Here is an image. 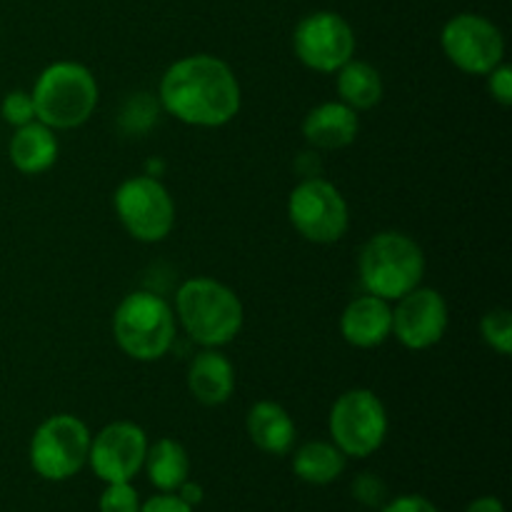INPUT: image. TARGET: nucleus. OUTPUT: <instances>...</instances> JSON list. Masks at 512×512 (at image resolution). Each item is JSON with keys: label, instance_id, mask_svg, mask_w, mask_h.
I'll return each instance as SVG.
<instances>
[{"label": "nucleus", "instance_id": "f257e3e1", "mask_svg": "<svg viewBox=\"0 0 512 512\" xmlns=\"http://www.w3.org/2000/svg\"><path fill=\"white\" fill-rule=\"evenodd\" d=\"M160 105L180 123L220 128L240 113L243 93L233 68L215 55H188L160 78Z\"/></svg>", "mask_w": 512, "mask_h": 512}, {"label": "nucleus", "instance_id": "f03ea898", "mask_svg": "<svg viewBox=\"0 0 512 512\" xmlns=\"http://www.w3.org/2000/svg\"><path fill=\"white\" fill-rule=\"evenodd\" d=\"M175 315L203 348H223L243 328V303L233 288L213 278H190L175 293Z\"/></svg>", "mask_w": 512, "mask_h": 512}, {"label": "nucleus", "instance_id": "7ed1b4c3", "mask_svg": "<svg viewBox=\"0 0 512 512\" xmlns=\"http://www.w3.org/2000/svg\"><path fill=\"white\" fill-rule=\"evenodd\" d=\"M30 98L35 120L53 130H73L93 118L100 90L98 80L85 65L58 60L38 75Z\"/></svg>", "mask_w": 512, "mask_h": 512}, {"label": "nucleus", "instance_id": "20e7f679", "mask_svg": "<svg viewBox=\"0 0 512 512\" xmlns=\"http://www.w3.org/2000/svg\"><path fill=\"white\" fill-rule=\"evenodd\" d=\"M358 270L365 293L390 303L418 288L425 275V253L410 235L388 230L363 245Z\"/></svg>", "mask_w": 512, "mask_h": 512}, {"label": "nucleus", "instance_id": "39448f33", "mask_svg": "<svg viewBox=\"0 0 512 512\" xmlns=\"http://www.w3.org/2000/svg\"><path fill=\"white\" fill-rule=\"evenodd\" d=\"M113 335L128 358L140 363L160 360L175 343L173 308L150 290H135L115 308Z\"/></svg>", "mask_w": 512, "mask_h": 512}, {"label": "nucleus", "instance_id": "423d86ee", "mask_svg": "<svg viewBox=\"0 0 512 512\" xmlns=\"http://www.w3.org/2000/svg\"><path fill=\"white\" fill-rule=\"evenodd\" d=\"M328 428L345 458H368L388 438V410L373 390L353 388L333 403Z\"/></svg>", "mask_w": 512, "mask_h": 512}, {"label": "nucleus", "instance_id": "0eeeda50", "mask_svg": "<svg viewBox=\"0 0 512 512\" xmlns=\"http://www.w3.org/2000/svg\"><path fill=\"white\" fill-rule=\"evenodd\" d=\"M88 425L68 413L50 415L38 425L30 440V465L50 483H63L88 465L90 453Z\"/></svg>", "mask_w": 512, "mask_h": 512}, {"label": "nucleus", "instance_id": "6e6552de", "mask_svg": "<svg viewBox=\"0 0 512 512\" xmlns=\"http://www.w3.org/2000/svg\"><path fill=\"white\" fill-rule=\"evenodd\" d=\"M113 205L120 225L140 243H160L175 225L173 195L153 175H133L123 180L115 190Z\"/></svg>", "mask_w": 512, "mask_h": 512}, {"label": "nucleus", "instance_id": "1a4fd4ad", "mask_svg": "<svg viewBox=\"0 0 512 512\" xmlns=\"http://www.w3.org/2000/svg\"><path fill=\"white\" fill-rule=\"evenodd\" d=\"M288 218L310 243H338L350 228V208L338 188L328 180L305 178L288 198Z\"/></svg>", "mask_w": 512, "mask_h": 512}, {"label": "nucleus", "instance_id": "9d476101", "mask_svg": "<svg viewBox=\"0 0 512 512\" xmlns=\"http://www.w3.org/2000/svg\"><path fill=\"white\" fill-rule=\"evenodd\" d=\"M440 45L450 63L468 75H488L505 58V38L493 20L460 13L443 25Z\"/></svg>", "mask_w": 512, "mask_h": 512}, {"label": "nucleus", "instance_id": "9b49d317", "mask_svg": "<svg viewBox=\"0 0 512 512\" xmlns=\"http://www.w3.org/2000/svg\"><path fill=\"white\" fill-rule=\"evenodd\" d=\"M293 50L305 68L315 73H338L353 60L355 33L343 15L318 10L295 25Z\"/></svg>", "mask_w": 512, "mask_h": 512}, {"label": "nucleus", "instance_id": "f8f14e48", "mask_svg": "<svg viewBox=\"0 0 512 512\" xmlns=\"http://www.w3.org/2000/svg\"><path fill=\"white\" fill-rule=\"evenodd\" d=\"M148 435L130 420L110 423L90 440L88 465L103 483H130L143 470Z\"/></svg>", "mask_w": 512, "mask_h": 512}, {"label": "nucleus", "instance_id": "ddd939ff", "mask_svg": "<svg viewBox=\"0 0 512 512\" xmlns=\"http://www.w3.org/2000/svg\"><path fill=\"white\" fill-rule=\"evenodd\" d=\"M393 308V335L408 350H428L443 340L450 313L443 295L433 288H415Z\"/></svg>", "mask_w": 512, "mask_h": 512}, {"label": "nucleus", "instance_id": "4468645a", "mask_svg": "<svg viewBox=\"0 0 512 512\" xmlns=\"http://www.w3.org/2000/svg\"><path fill=\"white\" fill-rule=\"evenodd\" d=\"M340 333L353 348H378L393 335V308L378 295H360L345 305L340 315Z\"/></svg>", "mask_w": 512, "mask_h": 512}, {"label": "nucleus", "instance_id": "2eb2a0df", "mask_svg": "<svg viewBox=\"0 0 512 512\" xmlns=\"http://www.w3.org/2000/svg\"><path fill=\"white\" fill-rule=\"evenodd\" d=\"M188 390L200 405L228 403L235 390V368L220 348H203L188 368Z\"/></svg>", "mask_w": 512, "mask_h": 512}, {"label": "nucleus", "instance_id": "dca6fc26", "mask_svg": "<svg viewBox=\"0 0 512 512\" xmlns=\"http://www.w3.org/2000/svg\"><path fill=\"white\" fill-rule=\"evenodd\" d=\"M358 130V113L345 103H340V100L315 105L303 120L305 140L318 150L348 148L358 138Z\"/></svg>", "mask_w": 512, "mask_h": 512}, {"label": "nucleus", "instance_id": "f3484780", "mask_svg": "<svg viewBox=\"0 0 512 512\" xmlns=\"http://www.w3.org/2000/svg\"><path fill=\"white\" fill-rule=\"evenodd\" d=\"M245 430L255 448L268 455H288L298 438L290 413L273 400H260L248 410Z\"/></svg>", "mask_w": 512, "mask_h": 512}, {"label": "nucleus", "instance_id": "a211bd4d", "mask_svg": "<svg viewBox=\"0 0 512 512\" xmlns=\"http://www.w3.org/2000/svg\"><path fill=\"white\" fill-rule=\"evenodd\" d=\"M10 163L25 175H40L50 170L58 160V138L55 130L43 125L40 120H33L28 125L15 128V135L10 138Z\"/></svg>", "mask_w": 512, "mask_h": 512}, {"label": "nucleus", "instance_id": "6ab92c4d", "mask_svg": "<svg viewBox=\"0 0 512 512\" xmlns=\"http://www.w3.org/2000/svg\"><path fill=\"white\" fill-rule=\"evenodd\" d=\"M143 468L160 493H175L190 478V455L178 440L160 438L148 445Z\"/></svg>", "mask_w": 512, "mask_h": 512}, {"label": "nucleus", "instance_id": "aec40b11", "mask_svg": "<svg viewBox=\"0 0 512 512\" xmlns=\"http://www.w3.org/2000/svg\"><path fill=\"white\" fill-rule=\"evenodd\" d=\"M348 458L333 440H310L293 455V473L308 485H330L345 473Z\"/></svg>", "mask_w": 512, "mask_h": 512}, {"label": "nucleus", "instance_id": "412c9836", "mask_svg": "<svg viewBox=\"0 0 512 512\" xmlns=\"http://www.w3.org/2000/svg\"><path fill=\"white\" fill-rule=\"evenodd\" d=\"M383 78H380L378 68H373L365 60H348L343 68L338 70V95L340 103L348 108L370 110L383 100Z\"/></svg>", "mask_w": 512, "mask_h": 512}, {"label": "nucleus", "instance_id": "4be33fe9", "mask_svg": "<svg viewBox=\"0 0 512 512\" xmlns=\"http://www.w3.org/2000/svg\"><path fill=\"white\" fill-rule=\"evenodd\" d=\"M480 333L483 340L500 355L512 353V315L510 310L495 308L490 313L483 315L480 320Z\"/></svg>", "mask_w": 512, "mask_h": 512}, {"label": "nucleus", "instance_id": "5701e85b", "mask_svg": "<svg viewBox=\"0 0 512 512\" xmlns=\"http://www.w3.org/2000/svg\"><path fill=\"white\" fill-rule=\"evenodd\" d=\"M140 495L130 483H105L100 495V512H140Z\"/></svg>", "mask_w": 512, "mask_h": 512}, {"label": "nucleus", "instance_id": "b1692460", "mask_svg": "<svg viewBox=\"0 0 512 512\" xmlns=\"http://www.w3.org/2000/svg\"><path fill=\"white\" fill-rule=\"evenodd\" d=\"M0 115L8 125L13 128H20V125H28L35 120V105L30 93L25 90H10L3 98V105H0Z\"/></svg>", "mask_w": 512, "mask_h": 512}, {"label": "nucleus", "instance_id": "393cba45", "mask_svg": "<svg viewBox=\"0 0 512 512\" xmlns=\"http://www.w3.org/2000/svg\"><path fill=\"white\" fill-rule=\"evenodd\" d=\"M353 498L365 508H383L388 503V488L385 480L375 473H360L353 480Z\"/></svg>", "mask_w": 512, "mask_h": 512}, {"label": "nucleus", "instance_id": "a878e982", "mask_svg": "<svg viewBox=\"0 0 512 512\" xmlns=\"http://www.w3.org/2000/svg\"><path fill=\"white\" fill-rule=\"evenodd\" d=\"M155 120V103L145 93L135 95L128 103V108L123 110V123L128 125L130 133H138V130L150 128V123Z\"/></svg>", "mask_w": 512, "mask_h": 512}, {"label": "nucleus", "instance_id": "bb28decb", "mask_svg": "<svg viewBox=\"0 0 512 512\" xmlns=\"http://www.w3.org/2000/svg\"><path fill=\"white\" fill-rule=\"evenodd\" d=\"M488 90L493 95L495 103H500L503 108L512 105V68L510 65L500 63L498 68H493L488 73Z\"/></svg>", "mask_w": 512, "mask_h": 512}, {"label": "nucleus", "instance_id": "cd10ccee", "mask_svg": "<svg viewBox=\"0 0 512 512\" xmlns=\"http://www.w3.org/2000/svg\"><path fill=\"white\" fill-rule=\"evenodd\" d=\"M380 512H440L435 508L433 500L423 498V495H398V498L388 500L380 508Z\"/></svg>", "mask_w": 512, "mask_h": 512}, {"label": "nucleus", "instance_id": "c85d7f7f", "mask_svg": "<svg viewBox=\"0 0 512 512\" xmlns=\"http://www.w3.org/2000/svg\"><path fill=\"white\" fill-rule=\"evenodd\" d=\"M140 512H195V510L190 508V505H185L175 493H160V495H153L150 500H145V503L140 505Z\"/></svg>", "mask_w": 512, "mask_h": 512}, {"label": "nucleus", "instance_id": "c756f323", "mask_svg": "<svg viewBox=\"0 0 512 512\" xmlns=\"http://www.w3.org/2000/svg\"><path fill=\"white\" fill-rule=\"evenodd\" d=\"M175 495H178L180 500H183L185 505H190V508H198L200 503H203L205 500V490H203V485L200 483H195V480H185L183 485H180L178 490H175Z\"/></svg>", "mask_w": 512, "mask_h": 512}, {"label": "nucleus", "instance_id": "7c9ffc66", "mask_svg": "<svg viewBox=\"0 0 512 512\" xmlns=\"http://www.w3.org/2000/svg\"><path fill=\"white\" fill-rule=\"evenodd\" d=\"M465 512H505V508L498 498H493V495H485V498L473 500Z\"/></svg>", "mask_w": 512, "mask_h": 512}]
</instances>
